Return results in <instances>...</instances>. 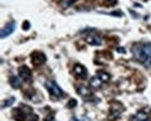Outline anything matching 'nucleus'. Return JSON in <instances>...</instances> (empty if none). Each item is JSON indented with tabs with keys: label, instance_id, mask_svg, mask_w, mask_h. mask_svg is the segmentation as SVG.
<instances>
[{
	"label": "nucleus",
	"instance_id": "7ed1b4c3",
	"mask_svg": "<svg viewBox=\"0 0 151 121\" xmlns=\"http://www.w3.org/2000/svg\"><path fill=\"white\" fill-rule=\"evenodd\" d=\"M47 61L46 55L41 51H34L31 54V62L34 66H40Z\"/></svg>",
	"mask_w": 151,
	"mask_h": 121
},
{
	"label": "nucleus",
	"instance_id": "f8f14e48",
	"mask_svg": "<svg viewBox=\"0 0 151 121\" xmlns=\"http://www.w3.org/2000/svg\"><path fill=\"white\" fill-rule=\"evenodd\" d=\"M96 76L99 77L103 82H108L110 80L109 74H107L106 72H104V71H98Z\"/></svg>",
	"mask_w": 151,
	"mask_h": 121
},
{
	"label": "nucleus",
	"instance_id": "9b49d317",
	"mask_svg": "<svg viewBox=\"0 0 151 121\" xmlns=\"http://www.w3.org/2000/svg\"><path fill=\"white\" fill-rule=\"evenodd\" d=\"M103 81L102 80L98 77L97 76L93 77H91V80H90V85H91V87H92L93 89H98L100 87V86L102 85Z\"/></svg>",
	"mask_w": 151,
	"mask_h": 121
},
{
	"label": "nucleus",
	"instance_id": "2eb2a0df",
	"mask_svg": "<svg viewBox=\"0 0 151 121\" xmlns=\"http://www.w3.org/2000/svg\"><path fill=\"white\" fill-rule=\"evenodd\" d=\"M77 105H78V101L76 100V99H74V98H72V99L69 100V101L67 102V103H66V106H67V108H69V109L75 108Z\"/></svg>",
	"mask_w": 151,
	"mask_h": 121
},
{
	"label": "nucleus",
	"instance_id": "4468645a",
	"mask_svg": "<svg viewBox=\"0 0 151 121\" xmlns=\"http://www.w3.org/2000/svg\"><path fill=\"white\" fill-rule=\"evenodd\" d=\"M14 102H15V98L14 97H10V98H9V99H6L1 103V108L3 109V108H6V107L11 106L14 103Z\"/></svg>",
	"mask_w": 151,
	"mask_h": 121
},
{
	"label": "nucleus",
	"instance_id": "9d476101",
	"mask_svg": "<svg viewBox=\"0 0 151 121\" xmlns=\"http://www.w3.org/2000/svg\"><path fill=\"white\" fill-rule=\"evenodd\" d=\"M13 117L18 121H22L25 117V114L24 111L22 110V109L17 108V109H14L13 110Z\"/></svg>",
	"mask_w": 151,
	"mask_h": 121
},
{
	"label": "nucleus",
	"instance_id": "dca6fc26",
	"mask_svg": "<svg viewBox=\"0 0 151 121\" xmlns=\"http://www.w3.org/2000/svg\"><path fill=\"white\" fill-rule=\"evenodd\" d=\"M104 5L107 6V7H113V6L117 5L118 0H103Z\"/></svg>",
	"mask_w": 151,
	"mask_h": 121
},
{
	"label": "nucleus",
	"instance_id": "20e7f679",
	"mask_svg": "<svg viewBox=\"0 0 151 121\" xmlns=\"http://www.w3.org/2000/svg\"><path fill=\"white\" fill-rule=\"evenodd\" d=\"M15 29H16V21H9L8 24L5 25V27L1 29L0 37H1V39H4L6 37H9L10 34L15 31Z\"/></svg>",
	"mask_w": 151,
	"mask_h": 121
},
{
	"label": "nucleus",
	"instance_id": "0eeeda50",
	"mask_svg": "<svg viewBox=\"0 0 151 121\" xmlns=\"http://www.w3.org/2000/svg\"><path fill=\"white\" fill-rule=\"evenodd\" d=\"M73 71L78 77L82 79H86L87 77H88V70L86 69V67L81 64H78V63L74 66Z\"/></svg>",
	"mask_w": 151,
	"mask_h": 121
},
{
	"label": "nucleus",
	"instance_id": "6e6552de",
	"mask_svg": "<svg viewBox=\"0 0 151 121\" xmlns=\"http://www.w3.org/2000/svg\"><path fill=\"white\" fill-rule=\"evenodd\" d=\"M77 92H78V95H80L81 97H83V98H86V99H90V98L93 95L92 91L89 88L85 87V86H80L79 88H78Z\"/></svg>",
	"mask_w": 151,
	"mask_h": 121
},
{
	"label": "nucleus",
	"instance_id": "39448f33",
	"mask_svg": "<svg viewBox=\"0 0 151 121\" xmlns=\"http://www.w3.org/2000/svg\"><path fill=\"white\" fill-rule=\"evenodd\" d=\"M18 74L21 79L25 82H30L32 80V71L26 65H22L19 67Z\"/></svg>",
	"mask_w": 151,
	"mask_h": 121
},
{
	"label": "nucleus",
	"instance_id": "a211bd4d",
	"mask_svg": "<svg viewBox=\"0 0 151 121\" xmlns=\"http://www.w3.org/2000/svg\"><path fill=\"white\" fill-rule=\"evenodd\" d=\"M30 22H29L28 21H24V24H22V29H24V31H27L28 29H30Z\"/></svg>",
	"mask_w": 151,
	"mask_h": 121
},
{
	"label": "nucleus",
	"instance_id": "aec40b11",
	"mask_svg": "<svg viewBox=\"0 0 151 121\" xmlns=\"http://www.w3.org/2000/svg\"><path fill=\"white\" fill-rule=\"evenodd\" d=\"M144 121H151V120H150V119L148 118V119H147V120H144Z\"/></svg>",
	"mask_w": 151,
	"mask_h": 121
},
{
	"label": "nucleus",
	"instance_id": "ddd939ff",
	"mask_svg": "<svg viewBox=\"0 0 151 121\" xmlns=\"http://www.w3.org/2000/svg\"><path fill=\"white\" fill-rule=\"evenodd\" d=\"M147 119H148V114L147 112H145L144 110H141L140 112H138L135 116L136 121H144Z\"/></svg>",
	"mask_w": 151,
	"mask_h": 121
},
{
	"label": "nucleus",
	"instance_id": "6ab92c4d",
	"mask_svg": "<svg viewBox=\"0 0 151 121\" xmlns=\"http://www.w3.org/2000/svg\"><path fill=\"white\" fill-rule=\"evenodd\" d=\"M118 50L120 51V52H125V49H118Z\"/></svg>",
	"mask_w": 151,
	"mask_h": 121
},
{
	"label": "nucleus",
	"instance_id": "1a4fd4ad",
	"mask_svg": "<svg viewBox=\"0 0 151 121\" xmlns=\"http://www.w3.org/2000/svg\"><path fill=\"white\" fill-rule=\"evenodd\" d=\"M9 84L13 89H19L22 86V82L18 77L16 76H11L9 77Z\"/></svg>",
	"mask_w": 151,
	"mask_h": 121
},
{
	"label": "nucleus",
	"instance_id": "f257e3e1",
	"mask_svg": "<svg viewBox=\"0 0 151 121\" xmlns=\"http://www.w3.org/2000/svg\"><path fill=\"white\" fill-rule=\"evenodd\" d=\"M132 51L135 59L144 66L151 68V43L142 42L132 46Z\"/></svg>",
	"mask_w": 151,
	"mask_h": 121
},
{
	"label": "nucleus",
	"instance_id": "f03ea898",
	"mask_svg": "<svg viewBox=\"0 0 151 121\" xmlns=\"http://www.w3.org/2000/svg\"><path fill=\"white\" fill-rule=\"evenodd\" d=\"M45 87L49 90V92L52 96H54L56 98H62V97H63L65 95V93H63V89L54 81H50V80L46 81L45 82Z\"/></svg>",
	"mask_w": 151,
	"mask_h": 121
},
{
	"label": "nucleus",
	"instance_id": "423d86ee",
	"mask_svg": "<svg viewBox=\"0 0 151 121\" xmlns=\"http://www.w3.org/2000/svg\"><path fill=\"white\" fill-rule=\"evenodd\" d=\"M85 41L91 46H100L102 44V38L96 34H90L85 37Z\"/></svg>",
	"mask_w": 151,
	"mask_h": 121
},
{
	"label": "nucleus",
	"instance_id": "f3484780",
	"mask_svg": "<svg viewBox=\"0 0 151 121\" xmlns=\"http://www.w3.org/2000/svg\"><path fill=\"white\" fill-rule=\"evenodd\" d=\"M70 121H91V119L89 117H81V118H78V117H73Z\"/></svg>",
	"mask_w": 151,
	"mask_h": 121
}]
</instances>
